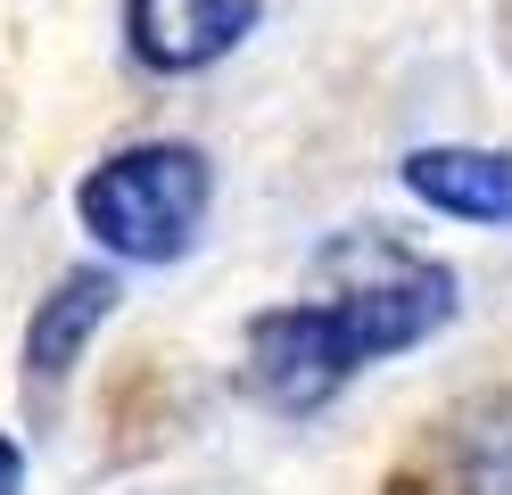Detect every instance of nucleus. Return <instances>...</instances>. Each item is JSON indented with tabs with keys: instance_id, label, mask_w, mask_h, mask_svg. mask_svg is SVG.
<instances>
[{
	"instance_id": "nucleus-1",
	"label": "nucleus",
	"mask_w": 512,
	"mask_h": 495,
	"mask_svg": "<svg viewBox=\"0 0 512 495\" xmlns=\"http://www.w3.org/2000/svg\"><path fill=\"white\" fill-rule=\"evenodd\" d=\"M323 264L339 273L331 297L273 306L248 322V388L273 413H323L372 355L422 347L455 314V273L389 240H339Z\"/></svg>"
},
{
	"instance_id": "nucleus-2",
	"label": "nucleus",
	"mask_w": 512,
	"mask_h": 495,
	"mask_svg": "<svg viewBox=\"0 0 512 495\" xmlns=\"http://www.w3.org/2000/svg\"><path fill=\"white\" fill-rule=\"evenodd\" d=\"M207 198H215L207 149L141 141V149L100 157L75 182V215H83L91 240H100L108 256H124V264H174V256H190V240H199Z\"/></svg>"
},
{
	"instance_id": "nucleus-3",
	"label": "nucleus",
	"mask_w": 512,
	"mask_h": 495,
	"mask_svg": "<svg viewBox=\"0 0 512 495\" xmlns=\"http://www.w3.org/2000/svg\"><path fill=\"white\" fill-rule=\"evenodd\" d=\"M256 25V0H124L133 58L157 75H199Z\"/></svg>"
},
{
	"instance_id": "nucleus-4",
	"label": "nucleus",
	"mask_w": 512,
	"mask_h": 495,
	"mask_svg": "<svg viewBox=\"0 0 512 495\" xmlns=\"http://www.w3.org/2000/svg\"><path fill=\"white\" fill-rule=\"evenodd\" d=\"M116 273L108 264H83V273H67L42 306H34V322H25V380L34 388H58L75 372V355L91 347V330H100L108 314H116Z\"/></svg>"
},
{
	"instance_id": "nucleus-5",
	"label": "nucleus",
	"mask_w": 512,
	"mask_h": 495,
	"mask_svg": "<svg viewBox=\"0 0 512 495\" xmlns=\"http://www.w3.org/2000/svg\"><path fill=\"white\" fill-rule=\"evenodd\" d=\"M397 174L455 223H512V149H405Z\"/></svg>"
},
{
	"instance_id": "nucleus-6",
	"label": "nucleus",
	"mask_w": 512,
	"mask_h": 495,
	"mask_svg": "<svg viewBox=\"0 0 512 495\" xmlns=\"http://www.w3.org/2000/svg\"><path fill=\"white\" fill-rule=\"evenodd\" d=\"M455 454L471 495H512V396H479L455 429Z\"/></svg>"
},
{
	"instance_id": "nucleus-7",
	"label": "nucleus",
	"mask_w": 512,
	"mask_h": 495,
	"mask_svg": "<svg viewBox=\"0 0 512 495\" xmlns=\"http://www.w3.org/2000/svg\"><path fill=\"white\" fill-rule=\"evenodd\" d=\"M17 487H25V446L0 438V495H17Z\"/></svg>"
}]
</instances>
